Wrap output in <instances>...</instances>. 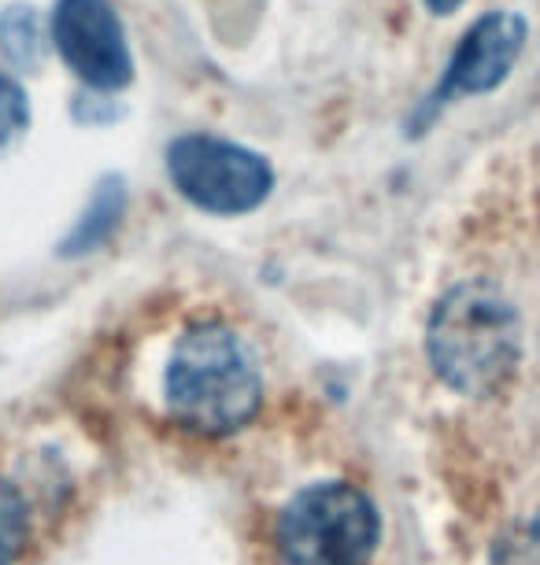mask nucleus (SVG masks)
Wrapping results in <instances>:
<instances>
[{
    "instance_id": "obj_4",
    "label": "nucleus",
    "mask_w": 540,
    "mask_h": 565,
    "mask_svg": "<svg viewBox=\"0 0 540 565\" xmlns=\"http://www.w3.org/2000/svg\"><path fill=\"white\" fill-rule=\"evenodd\" d=\"M167 178L208 215H248L274 193V170L260 152L215 134H186L167 145Z\"/></svg>"
},
{
    "instance_id": "obj_7",
    "label": "nucleus",
    "mask_w": 540,
    "mask_h": 565,
    "mask_svg": "<svg viewBox=\"0 0 540 565\" xmlns=\"http://www.w3.org/2000/svg\"><path fill=\"white\" fill-rule=\"evenodd\" d=\"M123 215H126V181H123V174H104L97 181V189H93L89 207L82 211V218L74 222L67 241L60 244V255L78 259V255L97 252L100 244L119 230Z\"/></svg>"
},
{
    "instance_id": "obj_5",
    "label": "nucleus",
    "mask_w": 540,
    "mask_h": 565,
    "mask_svg": "<svg viewBox=\"0 0 540 565\" xmlns=\"http://www.w3.org/2000/svg\"><path fill=\"white\" fill-rule=\"evenodd\" d=\"M526 41H529V23L518 12L481 15L478 23L459 38L448 67H444V78L419 108L415 134H422V126H430L437 119V111L444 104H452L455 97H481V93L500 89L507 82V74L515 71L518 56H522Z\"/></svg>"
},
{
    "instance_id": "obj_2",
    "label": "nucleus",
    "mask_w": 540,
    "mask_h": 565,
    "mask_svg": "<svg viewBox=\"0 0 540 565\" xmlns=\"http://www.w3.org/2000/svg\"><path fill=\"white\" fill-rule=\"evenodd\" d=\"M163 388L174 422L204 436L237 433L256 418L263 403L256 362L222 322H200L178 337Z\"/></svg>"
},
{
    "instance_id": "obj_1",
    "label": "nucleus",
    "mask_w": 540,
    "mask_h": 565,
    "mask_svg": "<svg viewBox=\"0 0 540 565\" xmlns=\"http://www.w3.org/2000/svg\"><path fill=\"white\" fill-rule=\"evenodd\" d=\"M433 373L459 396H496L522 359V322L493 281H459L441 296L426 326Z\"/></svg>"
},
{
    "instance_id": "obj_3",
    "label": "nucleus",
    "mask_w": 540,
    "mask_h": 565,
    "mask_svg": "<svg viewBox=\"0 0 540 565\" xmlns=\"http://www.w3.org/2000/svg\"><path fill=\"white\" fill-rule=\"evenodd\" d=\"M374 503L345 481L304 488L278 518L285 565H367L378 547Z\"/></svg>"
},
{
    "instance_id": "obj_10",
    "label": "nucleus",
    "mask_w": 540,
    "mask_h": 565,
    "mask_svg": "<svg viewBox=\"0 0 540 565\" xmlns=\"http://www.w3.org/2000/svg\"><path fill=\"white\" fill-rule=\"evenodd\" d=\"M493 565H540V518L511 529L496 540Z\"/></svg>"
},
{
    "instance_id": "obj_8",
    "label": "nucleus",
    "mask_w": 540,
    "mask_h": 565,
    "mask_svg": "<svg viewBox=\"0 0 540 565\" xmlns=\"http://www.w3.org/2000/svg\"><path fill=\"white\" fill-rule=\"evenodd\" d=\"M0 49L23 71H34L45 56V30L34 4H12L0 15Z\"/></svg>"
},
{
    "instance_id": "obj_6",
    "label": "nucleus",
    "mask_w": 540,
    "mask_h": 565,
    "mask_svg": "<svg viewBox=\"0 0 540 565\" xmlns=\"http://www.w3.org/2000/svg\"><path fill=\"white\" fill-rule=\"evenodd\" d=\"M52 41L74 78L97 93H119L134 82V56L112 0H56Z\"/></svg>"
},
{
    "instance_id": "obj_11",
    "label": "nucleus",
    "mask_w": 540,
    "mask_h": 565,
    "mask_svg": "<svg viewBox=\"0 0 540 565\" xmlns=\"http://www.w3.org/2000/svg\"><path fill=\"white\" fill-rule=\"evenodd\" d=\"M27 126H30L27 89L12 78V74H0V148L8 141H15Z\"/></svg>"
},
{
    "instance_id": "obj_12",
    "label": "nucleus",
    "mask_w": 540,
    "mask_h": 565,
    "mask_svg": "<svg viewBox=\"0 0 540 565\" xmlns=\"http://www.w3.org/2000/svg\"><path fill=\"white\" fill-rule=\"evenodd\" d=\"M422 4H426L433 15H441V19H444V15H455V12H459V8L467 4V0H422Z\"/></svg>"
},
{
    "instance_id": "obj_9",
    "label": "nucleus",
    "mask_w": 540,
    "mask_h": 565,
    "mask_svg": "<svg viewBox=\"0 0 540 565\" xmlns=\"http://www.w3.org/2000/svg\"><path fill=\"white\" fill-rule=\"evenodd\" d=\"M30 521H27V503L15 492V484L0 481V565H12L19 551L27 547Z\"/></svg>"
}]
</instances>
